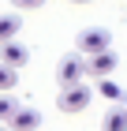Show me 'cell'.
<instances>
[{
	"label": "cell",
	"mask_w": 127,
	"mask_h": 131,
	"mask_svg": "<svg viewBox=\"0 0 127 131\" xmlns=\"http://www.w3.org/2000/svg\"><path fill=\"white\" fill-rule=\"evenodd\" d=\"M11 86H15V68H8V64L0 60V94L11 90Z\"/></svg>",
	"instance_id": "30bf717a"
},
{
	"label": "cell",
	"mask_w": 127,
	"mask_h": 131,
	"mask_svg": "<svg viewBox=\"0 0 127 131\" xmlns=\"http://www.w3.org/2000/svg\"><path fill=\"white\" fill-rule=\"evenodd\" d=\"M101 49H112V34L105 26H86V30L78 34V52L86 56V52H101Z\"/></svg>",
	"instance_id": "3957f363"
},
{
	"label": "cell",
	"mask_w": 127,
	"mask_h": 131,
	"mask_svg": "<svg viewBox=\"0 0 127 131\" xmlns=\"http://www.w3.org/2000/svg\"><path fill=\"white\" fill-rule=\"evenodd\" d=\"M11 4H15L19 11H38L41 4H45V0H11Z\"/></svg>",
	"instance_id": "7c38bea8"
},
{
	"label": "cell",
	"mask_w": 127,
	"mask_h": 131,
	"mask_svg": "<svg viewBox=\"0 0 127 131\" xmlns=\"http://www.w3.org/2000/svg\"><path fill=\"white\" fill-rule=\"evenodd\" d=\"M0 131H11V127H0Z\"/></svg>",
	"instance_id": "5bb4252c"
},
{
	"label": "cell",
	"mask_w": 127,
	"mask_h": 131,
	"mask_svg": "<svg viewBox=\"0 0 127 131\" xmlns=\"http://www.w3.org/2000/svg\"><path fill=\"white\" fill-rule=\"evenodd\" d=\"M71 4H90V0H71Z\"/></svg>",
	"instance_id": "4fadbf2b"
},
{
	"label": "cell",
	"mask_w": 127,
	"mask_h": 131,
	"mask_svg": "<svg viewBox=\"0 0 127 131\" xmlns=\"http://www.w3.org/2000/svg\"><path fill=\"white\" fill-rule=\"evenodd\" d=\"M90 97H94V94H90L86 79H82V82H67V86L60 90V109H64V112H82L90 105Z\"/></svg>",
	"instance_id": "6da1fadb"
},
{
	"label": "cell",
	"mask_w": 127,
	"mask_h": 131,
	"mask_svg": "<svg viewBox=\"0 0 127 131\" xmlns=\"http://www.w3.org/2000/svg\"><path fill=\"white\" fill-rule=\"evenodd\" d=\"M19 30H22V19H19V15H0V41L19 38Z\"/></svg>",
	"instance_id": "52a82bcc"
},
{
	"label": "cell",
	"mask_w": 127,
	"mask_h": 131,
	"mask_svg": "<svg viewBox=\"0 0 127 131\" xmlns=\"http://www.w3.org/2000/svg\"><path fill=\"white\" fill-rule=\"evenodd\" d=\"M8 124H11V131H38L41 127V112L38 109H19V105H15V112L8 116Z\"/></svg>",
	"instance_id": "5b68a950"
},
{
	"label": "cell",
	"mask_w": 127,
	"mask_h": 131,
	"mask_svg": "<svg viewBox=\"0 0 127 131\" xmlns=\"http://www.w3.org/2000/svg\"><path fill=\"white\" fill-rule=\"evenodd\" d=\"M56 79H60V86H67V82H82V79H86V56H82V52L64 56L60 68H56Z\"/></svg>",
	"instance_id": "7a4b0ae2"
},
{
	"label": "cell",
	"mask_w": 127,
	"mask_h": 131,
	"mask_svg": "<svg viewBox=\"0 0 127 131\" xmlns=\"http://www.w3.org/2000/svg\"><path fill=\"white\" fill-rule=\"evenodd\" d=\"M116 71V52L112 49H101V52H86V75L90 79H105Z\"/></svg>",
	"instance_id": "277c9868"
},
{
	"label": "cell",
	"mask_w": 127,
	"mask_h": 131,
	"mask_svg": "<svg viewBox=\"0 0 127 131\" xmlns=\"http://www.w3.org/2000/svg\"><path fill=\"white\" fill-rule=\"evenodd\" d=\"M101 131H127V112H120V109L105 112V120H101Z\"/></svg>",
	"instance_id": "ba28073f"
},
{
	"label": "cell",
	"mask_w": 127,
	"mask_h": 131,
	"mask_svg": "<svg viewBox=\"0 0 127 131\" xmlns=\"http://www.w3.org/2000/svg\"><path fill=\"white\" fill-rule=\"evenodd\" d=\"M97 82H101V86H97L101 97H108V101H123V86H120V82H112L108 75H105V79H97Z\"/></svg>",
	"instance_id": "9c48e42d"
},
{
	"label": "cell",
	"mask_w": 127,
	"mask_h": 131,
	"mask_svg": "<svg viewBox=\"0 0 127 131\" xmlns=\"http://www.w3.org/2000/svg\"><path fill=\"white\" fill-rule=\"evenodd\" d=\"M0 60L8 64V68H22V64L30 60V52L22 49L15 38H11V41H0Z\"/></svg>",
	"instance_id": "8992f818"
},
{
	"label": "cell",
	"mask_w": 127,
	"mask_h": 131,
	"mask_svg": "<svg viewBox=\"0 0 127 131\" xmlns=\"http://www.w3.org/2000/svg\"><path fill=\"white\" fill-rule=\"evenodd\" d=\"M11 112H15V101L8 97V90H4V94H0V124H8Z\"/></svg>",
	"instance_id": "8fae6325"
}]
</instances>
